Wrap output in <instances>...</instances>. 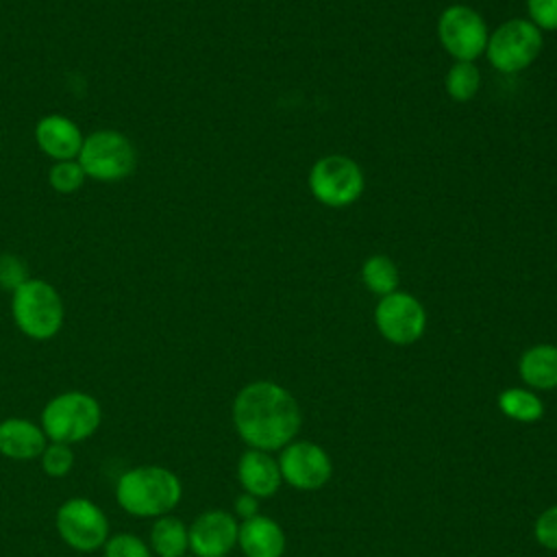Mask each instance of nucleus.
Here are the masks:
<instances>
[{"label":"nucleus","instance_id":"1","mask_svg":"<svg viewBox=\"0 0 557 557\" xmlns=\"http://www.w3.org/2000/svg\"><path fill=\"white\" fill-rule=\"evenodd\" d=\"M233 424L250 448L270 453L294 440L300 429V409L278 383L255 381L235 396Z\"/></svg>","mask_w":557,"mask_h":557},{"label":"nucleus","instance_id":"2","mask_svg":"<svg viewBox=\"0 0 557 557\" xmlns=\"http://www.w3.org/2000/svg\"><path fill=\"white\" fill-rule=\"evenodd\" d=\"M183 496L178 476L163 466H137L115 483V500L131 516L159 518L170 513Z\"/></svg>","mask_w":557,"mask_h":557},{"label":"nucleus","instance_id":"3","mask_svg":"<svg viewBox=\"0 0 557 557\" xmlns=\"http://www.w3.org/2000/svg\"><path fill=\"white\" fill-rule=\"evenodd\" d=\"M11 315L26 337L44 342L61 331L65 307L48 281L28 278L11 292Z\"/></svg>","mask_w":557,"mask_h":557},{"label":"nucleus","instance_id":"4","mask_svg":"<svg viewBox=\"0 0 557 557\" xmlns=\"http://www.w3.org/2000/svg\"><path fill=\"white\" fill-rule=\"evenodd\" d=\"M100 403L87 392H63L50 398L41 411V429L50 442L76 444L94 435L100 426Z\"/></svg>","mask_w":557,"mask_h":557},{"label":"nucleus","instance_id":"5","mask_svg":"<svg viewBox=\"0 0 557 557\" xmlns=\"http://www.w3.org/2000/svg\"><path fill=\"white\" fill-rule=\"evenodd\" d=\"M76 161L87 178L113 183L133 174L137 165V150L126 135L113 128H100L83 139Z\"/></svg>","mask_w":557,"mask_h":557},{"label":"nucleus","instance_id":"6","mask_svg":"<svg viewBox=\"0 0 557 557\" xmlns=\"http://www.w3.org/2000/svg\"><path fill=\"white\" fill-rule=\"evenodd\" d=\"M542 50V30L531 20H507L490 37L485 46L487 61L503 74L529 67Z\"/></svg>","mask_w":557,"mask_h":557},{"label":"nucleus","instance_id":"7","mask_svg":"<svg viewBox=\"0 0 557 557\" xmlns=\"http://www.w3.org/2000/svg\"><path fill=\"white\" fill-rule=\"evenodd\" d=\"M309 189L326 207H348L363 191V172L346 154H326L313 163Z\"/></svg>","mask_w":557,"mask_h":557},{"label":"nucleus","instance_id":"8","mask_svg":"<svg viewBox=\"0 0 557 557\" xmlns=\"http://www.w3.org/2000/svg\"><path fill=\"white\" fill-rule=\"evenodd\" d=\"M57 531L74 550L89 553L109 540L104 511L89 498H67L57 509Z\"/></svg>","mask_w":557,"mask_h":557},{"label":"nucleus","instance_id":"9","mask_svg":"<svg viewBox=\"0 0 557 557\" xmlns=\"http://www.w3.org/2000/svg\"><path fill=\"white\" fill-rule=\"evenodd\" d=\"M437 37L444 50L457 61H474L487 46L485 20L466 4H453L437 20Z\"/></svg>","mask_w":557,"mask_h":557},{"label":"nucleus","instance_id":"10","mask_svg":"<svg viewBox=\"0 0 557 557\" xmlns=\"http://www.w3.org/2000/svg\"><path fill=\"white\" fill-rule=\"evenodd\" d=\"M374 322L387 342L405 346L422 337L426 329V311L418 298L396 289L387 296H381L374 309Z\"/></svg>","mask_w":557,"mask_h":557},{"label":"nucleus","instance_id":"11","mask_svg":"<svg viewBox=\"0 0 557 557\" xmlns=\"http://www.w3.org/2000/svg\"><path fill=\"white\" fill-rule=\"evenodd\" d=\"M278 470H281V476L292 487L313 492V490H320L331 479L333 466L324 448H320L318 444L294 442L283 448L278 459Z\"/></svg>","mask_w":557,"mask_h":557},{"label":"nucleus","instance_id":"12","mask_svg":"<svg viewBox=\"0 0 557 557\" xmlns=\"http://www.w3.org/2000/svg\"><path fill=\"white\" fill-rule=\"evenodd\" d=\"M239 524L228 511L211 509L189 527V550L194 557H226L237 544Z\"/></svg>","mask_w":557,"mask_h":557},{"label":"nucleus","instance_id":"13","mask_svg":"<svg viewBox=\"0 0 557 557\" xmlns=\"http://www.w3.org/2000/svg\"><path fill=\"white\" fill-rule=\"evenodd\" d=\"M83 139L85 137L76 126V122L59 113L44 115L35 126V141L39 150L54 161L76 159L81 152Z\"/></svg>","mask_w":557,"mask_h":557},{"label":"nucleus","instance_id":"14","mask_svg":"<svg viewBox=\"0 0 557 557\" xmlns=\"http://www.w3.org/2000/svg\"><path fill=\"white\" fill-rule=\"evenodd\" d=\"M48 446L44 429L26 418H7L0 422V455L17 461L41 457Z\"/></svg>","mask_w":557,"mask_h":557},{"label":"nucleus","instance_id":"15","mask_svg":"<svg viewBox=\"0 0 557 557\" xmlns=\"http://www.w3.org/2000/svg\"><path fill=\"white\" fill-rule=\"evenodd\" d=\"M237 479L242 487L257 498L272 496L283 481L278 463L270 457V453L257 448H250L239 457Z\"/></svg>","mask_w":557,"mask_h":557},{"label":"nucleus","instance_id":"16","mask_svg":"<svg viewBox=\"0 0 557 557\" xmlns=\"http://www.w3.org/2000/svg\"><path fill=\"white\" fill-rule=\"evenodd\" d=\"M237 544L246 557H283L285 533L265 516H252L239 524Z\"/></svg>","mask_w":557,"mask_h":557},{"label":"nucleus","instance_id":"17","mask_svg":"<svg viewBox=\"0 0 557 557\" xmlns=\"http://www.w3.org/2000/svg\"><path fill=\"white\" fill-rule=\"evenodd\" d=\"M520 376L527 385L535 389H555L557 387V346L537 344L522 352L520 357Z\"/></svg>","mask_w":557,"mask_h":557},{"label":"nucleus","instance_id":"18","mask_svg":"<svg viewBox=\"0 0 557 557\" xmlns=\"http://www.w3.org/2000/svg\"><path fill=\"white\" fill-rule=\"evenodd\" d=\"M189 548V529L174 516H159L150 527V550L159 557H185Z\"/></svg>","mask_w":557,"mask_h":557},{"label":"nucleus","instance_id":"19","mask_svg":"<svg viewBox=\"0 0 557 557\" xmlns=\"http://www.w3.org/2000/svg\"><path fill=\"white\" fill-rule=\"evenodd\" d=\"M498 409L518 422H537L544 416L542 400L522 387H509L498 394Z\"/></svg>","mask_w":557,"mask_h":557},{"label":"nucleus","instance_id":"20","mask_svg":"<svg viewBox=\"0 0 557 557\" xmlns=\"http://www.w3.org/2000/svg\"><path fill=\"white\" fill-rule=\"evenodd\" d=\"M361 281L372 294L387 296V294L396 292V287H398L396 263L385 255L368 257L366 263L361 265Z\"/></svg>","mask_w":557,"mask_h":557},{"label":"nucleus","instance_id":"21","mask_svg":"<svg viewBox=\"0 0 557 557\" xmlns=\"http://www.w3.org/2000/svg\"><path fill=\"white\" fill-rule=\"evenodd\" d=\"M481 87L479 67L472 61H455L446 74V91L457 102H468Z\"/></svg>","mask_w":557,"mask_h":557},{"label":"nucleus","instance_id":"22","mask_svg":"<svg viewBox=\"0 0 557 557\" xmlns=\"http://www.w3.org/2000/svg\"><path fill=\"white\" fill-rule=\"evenodd\" d=\"M85 172L76 159L67 161H54V165L48 172V183L59 194H74L85 183Z\"/></svg>","mask_w":557,"mask_h":557},{"label":"nucleus","instance_id":"23","mask_svg":"<svg viewBox=\"0 0 557 557\" xmlns=\"http://www.w3.org/2000/svg\"><path fill=\"white\" fill-rule=\"evenodd\" d=\"M74 466V455L70 444L50 442L41 453V468L48 476H65Z\"/></svg>","mask_w":557,"mask_h":557},{"label":"nucleus","instance_id":"24","mask_svg":"<svg viewBox=\"0 0 557 557\" xmlns=\"http://www.w3.org/2000/svg\"><path fill=\"white\" fill-rule=\"evenodd\" d=\"M104 557H152V550L137 535L117 533L104 542Z\"/></svg>","mask_w":557,"mask_h":557},{"label":"nucleus","instance_id":"25","mask_svg":"<svg viewBox=\"0 0 557 557\" xmlns=\"http://www.w3.org/2000/svg\"><path fill=\"white\" fill-rule=\"evenodd\" d=\"M24 281H28V274H26V263L11 255V252H2L0 255V287L2 289H17Z\"/></svg>","mask_w":557,"mask_h":557},{"label":"nucleus","instance_id":"26","mask_svg":"<svg viewBox=\"0 0 557 557\" xmlns=\"http://www.w3.org/2000/svg\"><path fill=\"white\" fill-rule=\"evenodd\" d=\"M527 11L540 30H557V0H527Z\"/></svg>","mask_w":557,"mask_h":557},{"label":"nucleus","instance_id":"27","mask_svg":"<svg viewBox=\"0 0 557 557\" xmlns=\"http://www.w3.org/2000/svg\"><path fill=\"white\" fill-rule=\"evenodd\" d=\"M535 540L550 550H557V505L548 507L535 520Z\"/></svg>","mask_w":557,"mask_h":557},{"label":"nucleus","instance_id":"28","mask_svg":"<svg viewBox=\"0 0 557 557\" xmlns=\"http://www.w3.org/2000/svg\"><path fill=\"white\" fill-rule=\"evenodd\" d=\"M257 509H259V505H257V496H252V494H242V496H237V500H235V511H237V516L242 518V520H248V518H252V516H257Z\"/></svg>","mask_w":557,"mask_h":557}]
</instances>
